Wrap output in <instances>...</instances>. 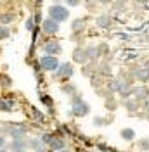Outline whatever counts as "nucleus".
Instances as JSON below:
<instances>
[{
  "instance_id": "obj_1",
  "label": "nucleus",
  "mask_w": 149,
  "mask_h": 152,
  "mask_svg": "<svg viewBox=\"0 0 149 152\" xmlns=\"http://www.w3.org/2000/svg\"><path fill=\"white\" fill-rule=\"evenodd\" d=\"M71 113H73V116H78V118L87 116V114L90 113V105L82 99L80 94L73 95V100H71Z\"/></svg>"
},
{
  "instance_id": "obj_28",
  "label": "nucleus",
  "mask_w": 149,
  "mask_h": 152,
  "mask_svg": "<svg viewBox=\"0 0 149 152\" xmlns=\"http://www.w3.org/2000/svg\"><path fill=\"white\" fill-rule=\"evenodd\" d=\"M10 35V31H9V28H7V26H4V24H2V26H0V40H2V38H7Z\"/></svg>"
},
{
  "instance_id": "obj_42",
  "label": "nucleus",
  "mask_w": 149,
  "mask_h": 152,
  "mask_svg": "<svg viewBox=\"0 0 149 152\" xmlns=\"http://www.w3.org/2000/svg\"><path fill=\"white\" fill-rule=\"evenodd\" d=\"M16 152H26V151H16Z\"/></svg>"
},
{
  "instance_id": "obj_30",
  "label": "nucleus",
  "mask_w": 149,
  "mask_h": 152,
  "mask_svg": "<svg viewBox=\"0 0 149 152\" xmlns=\"http://www.w3.org/2000/svg\"><path fill=\"white\" fill-rule=\"evenodd\" d=\"M64 2L68 4V7H76V5L82 4V0H64Z\"/></svg>"
},
{
  "instance_id": "obj_13",
  "label": "nucleus",
  "mask_w": 149,
  "mask_h": 152,
  "mask_svg": "<svg viewBox=\"0 0 149 152\" xmlns=\"http://www.w3.org/2000/svg\"><path fill=\"white\" fill-rule=\"evenodd\" d=\"M14 99H0V111H4V113H12V109H14Z\"/></svg>"
},
{
  "instance_id": "obj_21",
  "label": "nucleus",
  "mask_w": 149,
  "mask_h": 152,
  "mask_svg": "<svg viewBox=\"0 0 149 152\" xmlns=\"http://www.w3.org/2000/svg\"><path fill=\"white\" fill-rule=\"evenodd\" d=\"M83 26H85L83 19H74L73 23H71V29H73V31H78V29H82Z\"/></svg>"
},
{
  "instance_id": "obj_41",
  "label": "nucleus",
  "mask_w": 149,
  "mask_h": 152,
  "mask_svg": "<svg viewBox=\"0 0 149 152\" xmlns=\"http://www.w3.org/2000/svg\"><path fill=\"white\" fill-rule=\"evenodd\" d=\"M0 152H7V151H5V147H4V149H0Z\"/></svg>"
},
{
  "instance_id": "obj_12",
  "label": "nucleus",
  "mask_w": 149,
  "mask_h": 152,
  "mask_svg": "<svg viewBox=\"0 0 149 152\" xmlns=\"http://www.w3.org/2000/svg\"><path fill=\"white\" fill-rule=\"evenodd\" d=\"M132 75H134V78H135V80H139V81H148V80H149V71L144 66L137 67Z\"/></svg>"
},
{
  "instance_id": "obj_39",
  "label": "nucleus",
  "mask_w": 149,
  "mask_h": 152,
  "mask_svg": "<svg viewBox=\"0 0 149 152\" xmlns=\"http://www.w3.org/2000/svg\"><path fill=\"white\" fill-rule=\"evenodd\" d=\"M139 2H140V4H148L149 0H139Z\"/></svg>"
},
{
  "instance_id": "obj_16",
  "label": "nucleus",
  "mask_w": 149,
  "mask_h": 152,
  "mask_svg": "<svg viewBox=\"0 0 149 152\" xmlns=\"http://www.w3.org/2000/svg\"><path fill=\"white\" fill-rule=\"evenodd\" d=\"M120 135H121V138H123V140H127V142H132V140L135 138V132H134L132 128H123Z\"/></svg>"
},
{
  "instance_id": "obj_37",
  "label": "nucleus",
  "mask_w": 149,
  "mask_h": 152,
  "mask_svg": "<svg viewBox=\"0 0 149 152\" xmlns=\"http://www.w3.org/2000/svg\"><path fill=\"white\" fill-rule=\"evenodd\" d=\"M97 2H101V4H109L111 0H97Z\"/></svg>"
},
{
  "instance_id": "obj_10",
  "label": "nucleus",
  "mask_w": 149,
  "mask_h": 152,
  "mask_svg": "<svg viewBox=\"0 0 149 152\" xmlns=\"http://www.w3.org/2000/svg\"><path fill=\"white\" fill-rule=\"evenodd\" d=\"M49 147H50L52 151L59 152V151H63V149H66V140L63 138V137H59V135H56V137L52 138V142L49 143Z\"/></svg>"
},
{
  "instance_id": "obj_20",
  "label": "nucleus",
  "mask_w": 149,
  "mask_h": 152,
  "mask_svg": "<svg viewBox=\"0 0 149 152\" xmlns=\"http://www.w3.org/2000/svg\"><path fill=\"white\" fill-rule=\"evenodd\" d=\"M125 107H127V111H130V113H135L137 109H139V105L135 100H125Z\"/></svg>"
},
{
  "instance_id": "obj_6",
  "label": "nucleus",
  "mask_w": 149,
  "mask_h": 152,
  "mask_svg": "<svg viewBox=\"0 0 149 152\" xmlns=\"http://www.w3.org/2000/svg\"><path fill=\"white\" fill-rule=\"evenodd\" d=\"M42 29L45 31L47 35H56L59 31V23L54 21L52 18H47L45 21H42Z\"/></svg>"
},
{
  "instance_id": "obj_34",
  "label": "nucleus",
  "mask_w": 149,
  "mask_h": 152,
  "mask_svg": "<svg viewBox=\"0 0 149 152\" xmlns=\"http://www.w3.org/2000/svg\"><path fill=\"white\" fill-rule=\"evenodd\" d=\"M144 111L149 114V99H146V100H144Z\"/></svg>"
},
{
  "instance_id": "obj_23",
  "label": "nucleus",
  "mask_w": 149,
  "mask_h": 152,
  "mask_svg": "<svg viewBox=\"0 0 149 152\" xmlns=\"http://www.w3.org/2000/svg\"><path fill=\"white\" fill-rule=\"evenodd\" d=\"M63 92H64L66 95H74L76 94V88H74V85H63Z\"/></svg>"
},
{
  "instance_id": "obj_3",
  "label": "nucleus",
  "mask_w": 149,
  "mask_h": 152,
  "mask_svg": "<svg viewBox=\"0 0 149 152\" xmlns=\"http://www.w3.org/2000/svg\"><path fill=\"white\" fill-rule=\"evenodd\" d=\"M49 18H52L57 23H64L69 18V10L66 9L64 5H61V4H54L49 9Z\"/></svg>"
},
{
  "instance_id": "obj_31",
  "label": "nucleus",
  "mask_w": 149,
  "mask_h": 152,
  "mask_svg": "<svg viewBox=\"0 0 149 152\" xmlns=\"http://www.w3.org/2000/svg\"><path fill=\"white\" fill-rule=\"evenodd\" d=\"M0 83L4 86H9L10 85V80H9V76H0Z\"/></svg>"
},
{
  "instance_id": "obj_35",
  "label": "nucleus",
  "mask_w": 149,
  "mask_h": 152,
  "mask_svg": "<svg viewBox=\"0 0 149 152\" xmlns=\"http://www.w3.org/2000/svg\"><path fill=\"white\" fill-rule=\"evenodd\" d=\"M35 152H49V151H47V145H42V147H38Z\"/></svg>"
},
{
  "instance_id": "obj_33",
  "label": "nucleus",
  "mask_w": 149,
  "mask_h": 152,
  "mask_svg": "<svg viewBox=\"0 0 149 152\" xmlns=\"http://www.w3.org/2000/svg\"><path fill=\"white\" fill-rule=\"evenodd\" d=\"M106 104H108V105H106V107H108V109H111V111H113V109H116V105H114V102H113V100H111V102L108 100Z\"/></svg>"
},
{
  "instance_id": "obj_36",
  "label": "nucleus",
  "mask_w": 149,
  "mask_h": 152,
  "mask_svg": "<svg viewBox=\"0 0 149 152\" xmlns=\"http://www.w3.org/2000/svg\"><path fill=\"white\" fill-rule=\"evenodd\" d=\"M5 147V137H0V149Z\"/></svg>"
},
{
  "instance_id": "obj_8",
  "label": "nucleus",
  "mask_w": 149,
  "mask_h": 152,
  "mask_svg": "<svg viewBox=\"0 0 149 152\" xmlns=\"http://www.w3.org/2000/svg\"><path fill=\"white\" fill-rule=\"evenodd\" d=\"M73 61L78 62V64H85L89 61V56H87V48H74L73 50Z\"/></svg>"
},
{
  "instance_id": "obj_11",
  "label": "nucleus",
  "mask_w": 149,
  "mask_h": 152,
  "mask_svg": "<svg viewBox=\"0 0 149 152\" xmlns=\"http://www.w3.org/2000/svg\"><path fill=\"white\" fill-rule=\"evenodd\" d=\"M95 24H97L99 28L108 29V28H111L113 19H111V16H106V14H103V16H99V18L95 19Z\"/></svg>"
},
{
  "instance_id": "obj_26",
  "label": "nucleus",
  "mask_w": 149,
  "mask_h": 152,
  "mask_svg": "<svg viewBox=\"0 0 149 152\" xmlns=\"http://www.w3.org/2000/svg\"><path fill=\"white\" fill-rule=\"evenodd\" d=\"M108 123H111V119H106V118H101V116L94 119V124L95 126H104V124H108Z\"/></svg>"
},
{
  "instance_id": "obj_5",
  "label": "nucleus",
  "mask_w": 149,
  "mask_h": 152,
  "mask_svg": "<svg viewBox=\"0 0 149 152\" xmlns=\"http://www.w3.org/2000/svg\"><path fill=\"white\" fill-rule=\"evenodd\" d=\"M73 73H74V67L71 62H61L57 71L52 73V75H54V80H66V78H71Z\"/></svg>"
},
{
  "instance_id": "obj_14",
  "label": "nucleus",
  "mask_w": 149,
  "mask_h": 152,
  "mask_svg": "<svg viewBox=\"0 0 149 152\" xmlns=\"http://www.w3.org/2000/svg\"><path fill=\"white\" fill-rule=\"evenodd\" d=\"M134 97L137 100H146L149 99V90L146 86H139V88H134Z\"/></svg>"
},
{
  "instance_id": "obj_9",
  "label": "nucleus",
  "mask_w": 149,
  "mask_h": 152,
  "mask_svg": "<svg viewBox=\"0 0 149 152\" xmlns=\"http://www.w3.org/2000/svg\"><path fill=\"white\" fill-rule=\"evenodd\" d=\"M28 147H30V142L26 138H16V140H12L9 149L12 152H16V151H26Z\"/></svg>"
},
{
  "instance_id": "obj_24",
  "label": "nucleus",
  "mask_w": 149,
  "mask_h": 152,
  "mask_svg": "<svg viewBox=\"0 0 149 152\" xmlns=\"http://www.w3.org/2000/svg\"><path fill=\"white\" fill-rule=\"evenodd\" d=\"M37 28V23H35V18H28L26 19V29L33 33V29Z\"/></svg>"
},
{
  "instance_id": "obj_25",
  "label": "nucleus",
  "mask_w": 149,
  "mask_h": 152,
  "mask_svg": "<svg viewBox=\"0 0 149 152\" xmlns=\"http://www.w3.org/2000/svg\"><path fill=\"white\" fill-rule=\"evenodd\" d=\"M54 137H56V135H54V133H44V135H42V138H40V140H42V142L45 143V145H49V143L52 142V138H54Z\"/></svg>"
},
{
  "instance_id": "obj_38",
  "label": "nucleus",
  "mask_w": 149,
  "mask_h": 152,
  "mask_svg": "<svg viewBox=\"0 0 149 152\" xmlns=\"http://www.w3.org/2000/svg\"><path fill=\"white\" fill-rule=\"evenodd\" d=\"M144 67H146V69L149 71V61H148V62H144Z\"/></svg>"
},
{
  "instance_id": "obj_15",
  "label": "nucleus",
  "mask_w": 149,
  "mask_h": 152,
  "mask_svg": "<svg viewBox=\"0 0 149 152\" xmlns=\"http://www.w3.org/2000/svg\"><path fill=\"white\" fill-rule=\"evenodd\" d=\"M28 107H30V111H31V114H33V118L37 119V121H40V123H45L47 119H45V114L44 113H40L35 105H31V104H28Z\"/></svg>"
},
{
  "instance_id": "obj_17",
  "label": "nucleus",
  "mask_w": 149,
  "mask_h": 152,
  "mask_svg": "<svg viewBox=\"0 0 149 152\" xmlns=\"http://www.w3.org/2000/svg\"><path fill=\"white\" fill-rule=\"evenodd\" d=\"M38 97H40V102L44 105H47L49 109H52V105H54V102H52V99L49 97V95H45L44 92H38Z\"/></svg>"
},
{
  "instance_id": "obj_4",
  "label": "nucleus",
  "mask_w": 149,
  "mask_h": 152,
  "mask_svg": "<svg viewBox=\"0 0 149 152\" xmlns=\"http://www.w3.org/2000/svg\"><path fill=\"white\" fill-rule=\"evenodd\" d=\"M38 64H40V67H42L44 71H50V73H56L57 67L61 66V62H59L57 56H49V54H45V56L40 57Z\"/></svg>"
},
{
  "instance_id": "obj_7",
  "label": "nucleus",
  "mask_w": 149,
  "mask_h": 152,
  "mask_svg": "<svg viewBox=\"0 0 149 152\" xmlns=\"http://www.w3.org/2000/svg\"><path fill=\"white\" fill-rule=\"evenodd\" d=\"M44 52L49 54V56H59V54L63 52V47H61V43H59V42L50 40V42H47L45 45H44Z\"/></svg>"
},
{
  "instance_id": "obj_40",
  "label": "nucleus",
  "mask_w": 149,
  "mask_h": 152,
  "mask_svg": "<svg viewBox=\"0 0 149 152\" xmlns=\"http://www.w3.org/2000/svg\"><path fill=\"white\" fill-rule=\"evenodd\" d=\"M59 152H69V151H68V149H63V151H59Z\"/></svg>"
},
{
  "instance_id": "obj_18",
  "label": "nucleus",
  "mask_w": 149,
  "mask_h": 152,
  "mask_svg": "<svg viewBox=\"0 0 149 152\" xmlns=\"http://www.w3.org/2000/svg\"><path fill=\"white\" fill-rule=\"evenodd\" d=\"M87 56H89V59H97L101 56V47H89L87 48Z\"/></svg>"
},
{
  "instance_id": "obj_2",
  "label": "nucleus",
  "mask_w": 149,
  "mask_h": 152,
  "mask_svg": "<svg viewBox=\"0 0 149 152\" xmlns=\"http://www.w3.org/2000/svg\"><path fill=\"white\" fill-rule=\"evenodd\" d=\"M5 135L12 137V140L16 138H26V133H28V126L24 123H5Z\"/></svg>"
},
{
  "instance_id": "obj_19",
  "label": "nucleus",
  "mask_w": 149,
  "mask_h": 152,
  "mask_svg": "<svg viewBox=\"0 0 149 152\" xmlns=\"http://www.w3.org/2000/svg\"><path fill=\"white\" fill-rule=\"evenodd\" d=\"M14 21V14H10V12H7V14H2L0 16V23L4 24V26H7L9 23H12Z\"/></svg>"
},
{
  "instance_id": "obj_29",
  "label": "nucleus",
  "mask_w": 149,
  "mask_h": 152,
  "mask_svg": "<svg viewBox=\"0 0 149 152\" xmlns=\"http://www.w3.org/2000/svg\"><path fill=\"white\" fill-rule=\"evenodd\" d=\"M139 147L142 151H149V138H142L139 142Z\"/></svg>"
},
{
  "instance_id": "obj_32",
  "label": "nucleus",
  "mask_w": 149,
  "mask_h": 152,
  "mask_svg": "<svg viewBox=\"0 0 149 152\" xmlns=\"http://www.w3.org/2000/svg\"><path fill=\"white\" fill-rule=\"evenodd\" d=\"M33 18H35V23H37V26H40V23H42V14H40V12H37Z\"/></svg>"
},
{
  "instance_id": "obj_27",
  "label": "nucleus",
  "mask_w": 149,
  "mask_h": 152,
  "mask_svg": "<svg viewBox=\"0 0 149 152\" xmlns=\"http://www.w3.org/2000/svg\"><path fill=\"white\" fill-rule=\"evenodd\" d=\"M97 149H99L101 152H118L116 149H113V147L106 145V143H99V145H97Z\"/></svg>"
},
{
  "instance_id": "obj_22",
  "label": "nucleus",
  "mask_w": 149,
  "mask_h": 152,
  "mask_svg": "<svg viewBox=\"0 0 149 152\" xmlns=\"http://www.w3.org/2000/svg\"><path fill=\"white\" fill-rule=\"evenodd\" d=\"M28 142H30V147H31L33 151H37L38 147H42V145H45V143L42 142L40 138H31V140H28Z\"/></svg>"
}]
</instances>
